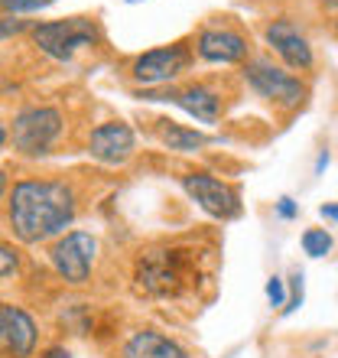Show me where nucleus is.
<instances>
[{
  "instance_id": "2",
  "label": "nucleus",
  "mask_w": 338,
  "mask_h": 358,
  "mask_svg": "<svg viewBox=\"0 0 338 358\" xmlns=\"http://www.w3.org/2000/svg\"><path fill=\"white\" fill-rule=\"evenodd\" d=\"M198 283V251L182 245L147 248L133 261V287L150 300H172Z\"/></svg>"
},
{
  "instance_id": "1",
  "label": "nucleus",
  "mask_w": 338,
  "mask_h": 358,
  "mask_svg": "<svg viewBox=\"0 0 338 358\" xmlns=\"http://www.w3.org/2000/svg\"><path fill=\"white\" fill-rule=\"evenodd\" d=\"M78 212V196L66 179H20L7 196V218L17 241L39 245L62 235Z\"/></svg>"
},
{
  "instance_id": "16",
  "label": "nucleus",
  "mask_w": 338,
  "mask_h": 358,
  "mask_svg": "<svg viewBox=\"0 0 338 358\" xmlns=\"http://www.w3.org/2000/svg\"><path fill=\"white\" fill-rule=\"evenodd\" d=\"M300 245L309 257H325L332 251V235L325 228H306L300 238Z\"/></svg>"
},
{
  "instance_id": "25",
  "label": "nucleus",
  "mask_w": 338,
  "mask_h": 358,
  "mask_svg": "<svg viewBox=\"0 0 338 358\" xmlns=\"http://www.w3.org/2000/svg\"><path fill=\"white\" fill-rule=\"evenodd\" d=\"M325 166H329V150H322V153H319V160H316V173H322Z\"/></svg>"
},
{
  "instance_id": "6",
  "label": "nucleus",
  "mask_w": 338,
  "mask_h": 358,
  "mask_svg": "<svg viewBox=\"0 0 338 358\" xmlns=\"http://www.w3.org/2000/svg\"><path fill=\"white\" fill-rule=\"evenodd\" d=\"M192 59H196V49L189 43H169V46H156L150 52H140L133 59L131 76L143 88H163L169 82H176L182 72H189Z\"/></svg>"
},
{
  "instance_id": "11",
  "label": "nucleus",
  "mask_w": 338,
  "mask_h": 358,
  "mask_svg": "<svg viewBox=\"0 0 338 358\" xmlns=\"http://www.w3.org/2000/svg\"><path fill=\"white\" fill-rule=\"evenodd\" d=\"M263 39H267V46L280 56L283 66L293 69V72H309V69L316 66V52H312L309 39H306V33H302L293 20L280 17V20H273V23H267Z\"/></svg>"
},
{
  "instance_id": "4",
  "label": "nucleus",
  "mask_w": 338,
  "mask_h": 358,
  "mask_svg": "<svg viewBox=\"0 0 338 358\" xmlns=\"http://www.w3.org/2000/svg\"><path fill=\"white\" fill-rule=\"evenodd\" d=\"M241 76L244 82L254 88V92L267 98L273 108H280V111H296L306 104L309 98V85L302 82L300 76H293L286 66H277L273 59L267 56H254L244 62L241 69Z\"/></svg>"
},
{
  "instance_id": "7",
  "label": "nucleus",
  "mask_w": 338,
  "mask_h": 358,
  "mask_svg": "<svg viewBox=\"0 0 338 358\" xmlns=\"http://www.w3.org/2000/svg\"><path fill=\"white\" fill-rule=\"evenodd\" d=\"M137 98H143V101H169V104H176V108H182L186 114H192L202 124H218L221 114H225L221 92L205 85V82H196V85H186V88H172V85L143 88V92H137Z\"/></svg>"
},
{
  "instance_id": "26",
  "label": "nucleus",
  "mask_w": 338,
  "mask_h": 358,
  "mask_svg": "<svg viewBox=\"0 0 338 358\" xmlns=\"http://www.w3.org/2000/svg\"><path fill=\"white\" fill-rule=\"evenodd\" d=\"M7 137H10V131H7V124L0 121V150H3V143H7Z\"/></svg>"
},
{
  "instance_id": "13",
  "label": "nucleus",
  "mask_w": 338,
  "mask_h": 358,
  "mask_svg": "<svg viewBox=\"0 0 338 358\" xmlns=\"http://www.w3.org/2000/svg\"><path fill=\"white\" fill-rule=\"evenodd\" d=\"M133 147H137V137H133V127L124 121H108L98 124L88 137V153H91L98 163H108V166H121L133 157Z\"/></svg>"
},
{
  "instance_id": "29",
  "label": "nucleus",
  "mask_w": 338,
  "mask_h": 358,
  "mask_svg": "<svg viewBox=\"0 0 338 358\" xmlns=\"http://www.w3.org/2000/svg\"><path fill=\"white\" fill-rule=\"evenodd\" d=\"M127 3H137V0H127Z\"/></svg>"
},
{
  "instance_id": "9",
  "label": "nucleus",
  "mask_w": 338,
  "mask_h": 358,
  "mask_svg": "<svg viewBox=\"0 0 338 358\" xmlns=\"http://www.w3.org/2000/svg\"><path fill=\"white\" fill-rule=\"evenodd\" d=\"M196 56L208 66H237L251 59V39L231 23H212L196 33Z\"/></svg>"
},
{
  "instance_id": "12",
  "label": "nucleus",
  "mask_w": 338,
  "mask_h": 358,
  "mask_svg": "<svg viewBox=\"0 0 338 358\" xmlns=\"http://www.w3.org/2000/svg\"><path fill=\"white\" fill-rule=\"evenodd\" d=\"M36 322L27 310L13 303H0V352L7 358H29L36 349Z\"/></svg>"
},
{
  "instance_id": "5",
  "label": "nucleus",
  "mask_w": 338,
  "mask_h": 358,
  "mask_svg": "<svg viewBox=\"0 0 338 358\" xmlns=\"http://www.w3.org/2000/svg\"><path fill=\"white\" fill-rule=\"evenodd\" d=\"M66 131V117L59 108L49 104H33L13 114V127H10V141L20 157H43L49 147L62 137Z\"/></svg>"
},
{
  "instance_id": "8",
  "label": "nucleus",
  "mask_w": 338,
  "mask_h": 358,
  "mask_svg": "<svg viewBox=\"0 0 338 358\" xmlns=\"http://www.w3.org/2000/svg\"><path fill=\"white\" fill-rule=\"evenodd\" d=\"M182 189L189 192V199L196 202L202 212H208L218 222H231L241 215V196L237 189L225 179H218L208 170H192L182 176Z\"/></svg>"
},
{
  "instance_id": "22",
  "label": "nucleus",
  "mask_w": 338,
  "mask_h": 358,
  "mask_svg": "<svg viewBox=\"0 0 338 358\" xmlns=\"http://www.w3.org/2000/svg\"><path fill=\"white\" fill-rule=\"evenodd\" d=\"M277 215L286 218V222H290V218H296V202H293L290 196H283L280 202H277Z\"/></svg>"
},
{
  "instance_id": "24",
  "label": "nucleus",
  "mask_w": 338,
  "mask_h": 358,
  "mask_svg": "<svg viewBox=\"0 0 338 358\" xmlns=\"http://www.w3.org/2000/svg\"><path fill=\"white\" fill-rule=\"evenodd\" d=\"M43 358H72V355H68V352L62 349V345H52V349H49Z\"/></svg>"
},
{
  "instance_id": "27",
  "label": "nucleus",
  "mask_w": 338,
  "mask_h": 358,
  "mask_svg": "<svg viewBox=\"0 0 338 358\" xmlns=\"http://www.w3.org/2000/svg\"><path fill=\"white\" fill-rule=\"evenodd\" d=\"M3 192H7V173L0 170V199H3Z\"/></svg>"
},
{
  "instance_id": "30",
  "label": "nucleus",
  "mask_w": 338,
  "mask_h": 358,
  "mask_svg": "<svg viewBox=\"0 0 338 358\" xmlns=\"http://www.w3.org/2000/svg\"><path fill=\"white\" fill-rule=\"evenodd\" d=\"M335 29H338V27H335Z\"/></svg>"
},
{
  "instance_id": "19",
  "label": "nucleus",
  "mask_w": 338,
  "mask_h": 358,
  "mask_svg": "<svg viewBox=\"0 0 338 358\" xmlns=\"http://www.w3.org/2000/svg\"><path fill=\"white\" fill-rule=\"evenodd\" d=\"M17 271H20V255L10 245L0 241V280H3V277H13Z\"/></svg>"
},
{
  "instance_id": "15",
  "label": "nucleus",
  "mask_w": 338,
  "mask_h": 358,
  "mask_svg": "<svg viewBox=\"0 0 338 358\" xmlns=\"http://www.w3.org/2000/svg\"><path fill=\"white\" fill-rule=\"evenodd\" d=\"M160 141L166 150H176V153H196L202 150L208 143V137L202 131H192V127H182L176 121H163L160 127Z\"/></svg>"
},
{
  "instance_id": "18",
  "label": "nucleus",
  "mask_w": 338,
  "mask_h": 358,
  "mask_svg": "<svg viewBox=\"0 0 338 358\" xmlns=\"http://www.w3.org/2000/svg\"><path fill=\"white\" fill-rule=\"evenodd\" d=\"M33 29V23L23 17H13V13H3L0 17V39H10V36H20V33H27Z\"/></svg>"
},
{
  "instance_id": "21",
  "label": "nucleus",
  "mask_w": 338,
  "mask_h": 358,
  "mask_svg": "<svg viewBox=\"0 0 338 358\" xmlns=\"http://www.w3.org/2000/svg\"><path fill=\"white\" fill-rule=\"evenodd\" d=\"M300 303H302V273H293V296H290V303L283 306V316L296 313L300 310Z\"/></svg>"
},
{
  "instance_id": "23",
  "label": "nucleus",
  "mask_w": 338,
  "mask_h": 358,
  "mask_svg": "<svg viewBox=\"0 0 338 358\" xmlns=\"http://www.w3.org/2000/svg\"><path fill=\"white\" fill-rule=\"evenodd\" d=\"M319 215H322V218H332V222H338V206H322Z\"/></svg>"
},
{
  "instance_id": "14",
  "label": "nucleus",
  "mask_w": 338,
  "mask_h": 358,
  "mask_svg": "<svg viewBox=\"0 0 338 358\" xmlns=\"http://www.w3.org/2000/svg\"><path fill=\"white\" fill-rule=\"evenodd\" d=\"M121 358H189V352L156 329H137L124 342Z\"/></svg>"
},
{
  "instance_id": "17",
  "label": "nucleus",
  "mask_w": 338,
  "mask_h": 358,
  "mask_svg": "<svg viewBox=\"0 0 338 358\" xmlns=\"http://www.w3.org/2000/svg\"><path fill=\"white\" fill-rule=\"evenodd\" d=\"M56 0H0V10L3 13H13V17H27V13H39V10L52 7Z\"/></svg>"
},
{
  "instance_id": "3",
  "label": "nucleus",
  "mask_w": 338,
  "mask_h": 358,
  "mask_svg": "<svg viewBox=\"0 0 338 358\" xmlns=\"http://www.w3.org/2000/svg\"><path fill=\"white\" fill-rule=\"evenodd\" d=\"M29 33H33V43H36L39 52L56 59V62H72L75 52L94 49L101 43V27L94 17L49 20V23H36Z\"/></svg>"
},
{
  "instance_id": "28",
  "label": "nucleus",
  "mask_w": 338,
  "mask_h": 358,
  "mask_svg": "<svg viewBox=\"0 0 338 358\" xmlns=\"http://www.w3.org/2000/svg\"><path fill=\"white\" fill-rule=\"evenodd\" d=\"M319 3H325V7H332V10H338V0H319Z\"/></svg>"
},
{
  "instance_id": "20",
  "label": "nucleus",
  "mask_w": 338,
  "mask_h": 358,
  "mask_svg": "<svg viewBox=\"0 0 338 358\" xmlns=\"http://www.w3.org/2000/svg\"><path fill=\"white\" fill-rule=\"evenodd\" d=\"M267 300H270V306H286V287H283L280 277L267 280Z\"/></svg>"
},
{
  "instance_id": "10",
  "label": "nucleus",
  "mask_w": 338,
  "mask_h": 358,
  "mask_svg": "<svg viewBox=\"0 0 338 358\" xmlns=\"http://www.w3.org/2000/svg\"><path fill=\"white\" fill-rule=\"evenodd\" d=\"M98 255V241L88 231H68L49 248V261L56 267V273L72 287H82L91 277V264Z\"/></svg>"
}]
</instances>
